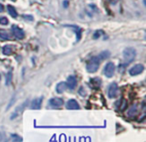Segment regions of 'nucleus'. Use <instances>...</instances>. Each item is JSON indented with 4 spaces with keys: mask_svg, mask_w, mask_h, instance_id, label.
<instances>
[{
    "mask_svg": "<svg viewBox=\"0 0 146 142\" xmlns=\"http://www.w3.org/2000/svg\"><path fill=\"white\" fill-rule=\"evenodd\" d=\"M49 105L51 106V107H60V106L63 105V99L62 98H51L50 100H49Z\"/></svg>",
    "mask_w": 146,
    "mask_h": 142,
    "instance_id": "nucleus-8",
    "label": "nucleus"
},
{
    "mask_svg": "<svg viewBox=\"0 0 146 142\" xmlns=\"http://www.w3.org/2000/svg\"><path fill=\"white\" fill-rule=\"evenodd\" d=\"M68 6V1H64V7Z\"/></svg>",
    "mask_w": 146,
    "mask_h": 142,
    "instance_id": "nucleus-26",
    "label": "nucleus"
},
{
    "mask_svg": "<svg viewBox=\"0 0 146 142\" xmlns=\"http://www.w3.org/2000/svg\"><path fill=\"white\" fill-rule=\"evenodd\" d=\"M110 56V52L109 51H103V52H101L99 55H98L97 58L99 59V61H103L105 60V59H108Z\"/></svg>",
    "mask_w": 146,
    "mask_h": 142,
    "instance_id": "nucleus-14",
    "label": "nucleus"
},
{
    "mask_svg": "<svg viewBox=\"0 0 146 142\" xmlns=\"http://www.w3.org/2000/svg\"><path fill=\"white\" fill-rule=\"evenodd\" d=\"M126 107H127V100L122 99V103H121V105H120V109L123 111V110L126 109Z\"/></svg>",
    "mask_w": 146,
    "mask_h": 142,
    "instance_id": "nucleus-17",
    "label": "nucleus"
},
{
    "mask_svg": "<svg viewBox=\"0 0 146 142\" xmlns=\"http://www.w3.org/2000/svg\"><path fill=\"white\" fill-rule=\"evenodd\" d=\"M66 108H68V109H79L80 106L75 99H69L66 103Z\"/></svg>",
    "mask_w": 146,
    "mask_h": 142,
    "instance_id": "nucleus-9",
    "label": "nucleus"
},
{
    "mask_svg": "<svg viewBox=\"0 0 146 142\" xmlns=\"http://www.w3.org/2000/svg\"><path fill=\"white\" fill-rule=\"evenodd\" d=\"M14 101H15V96H13V98H12V100H11V102H9V104H8V107H7V108H9V107H10V106L12 105V104H13V102H14Z\"/></svg>",
    "mask_w": 146,
    "mask_h": 142,
    "instance_id": "nucleus-22",
    "label": "nucleus"
},
{
    "mask_svg": "<svg viewBox=\"0 0 146 142\" xmlns=\"http://www.w3.org/2000/svg\"><path fill=\"white\" fill-rule=\"evenodd\" d=\"M23 18L25 19V20H29V21H32L33 20V17L31 16V15H23Z\"/></svg>",
    "mask_w": 146,
    "mask_h": 142,
    "instance_id": "nucleus-21",
    "label": "nucleus"
},
{
    "mask_svg": "<svg viewBox=\"0 0 146 142\" xmlns=\"http://www.w3.org/2000/svg\"><path fill=\"white\" fill-rule=\"evenodd\" d=\"M0 80H1V76H0Z\"/></svg>",
    "mask_w": 146,
    "mask_h": 142,
    "instance_id": "nucleus-28",
    "label": "nucleus"
},
{
    "mask_svg": "<svg viewBox=\"0 0 146 142\" xmlns=\"http://www.w3.org/2000/svg\"><path fill=\"white\" fill-rule=\"evenodd\" d=\"M11 137L13 138V140H14V141H22V139H21L18 135H16V134H12V135H11Z\"/></svg>",
    "mask_w": 146,
    "mask_h": 142,
    "instance_id": "nucleus-20",
    "label": "nucleus"
},
{
    "mask_svg": "<svg viewBox=\"0 0 146 142\" xmlns=\"http://www.w3.org/2000/svg\"><path fill=\"white\" fill-rule=\"evenodd\" d=\"M0 39L1 40H9L10 39V35H9L8 32L6 31H0Z\"/></svg>",
    "mask_w": 146,
    "mask_h": 142,
    "instance_id": "nucleus-15",
    "label": "nucleus"
},
{
    "mask_svg": "<svg viewBox=\"0 0 146 142\" xmlns=\"http://www.w3.org/2000/svg\"><path fill=\"white\" fill-rule=\"evenodd\" d=\"M79 94H83V96H85V92H84V88H82V86L79 88Z\"/></svg>",
    "mask_w": 146,
    "mask_h": 142,
    "instance_id": "nucleus-23",
    "label": "nucleus"
},
{
    "mask_svg": "<svg viewBox=\"0 0 146 142\" xmlns=\"http://www.w3.org/2000/svg\"><path fill=\"white\" fill-rule=\"evenodd\" d=\"M66 86L68 88H70V90H74L76 86V84H77V80H76V78L74 76H69L68 78H67V80H66Z\"/></svg>",
    "mask_w": 146,
    "mask_h": 142,
    "instance_id": "nucleus-7",
    "label": "nucleus"
},
{
    "mask_svg": "<svg viewBox=\"0 0 146 142\" xmlns=\"http://www.w3.org/2000/svg\"><path fill=\"white\" fill-rule=\"evenodd\" d=\"M100 33H101V32H95V34H94V37H93V38L94 39H96V38H99V37H100Z\"/></svg>",
    "mask_w": 146,
    "mask_h": 142,
    "instance_id": "nucleus-24",
    "label": "nucleus"
},
{
    "mask_svg": "<svg viewBox=\"0 0 146 142\" xmlns=\"http://www.w3.org/2000/svg\"><path fill=\"white\" fill-rule=\"evenodd\" d=\"M136 112H137V107H136V104H134V105L131 106L130 110L128 111V115L133 116V115H135V114H136Z\"/></svg>",
    "mask_w": 146,
    "mask_h": 142,
    "instance_id": "nucleus-16",
    "label": "nucleus"
},
{
    "mask_svg": "<svg viewBox=\"0 0 146 142\" xmlns=\"http://www.w3.org/2000/svg\"><path fill=\"white\" fill-rule=\"evenodd\" d=\"M11 79H12V74L10 72L7 74V77H6V84H9L11 82Z\"/></svg>",
    "mask_w": 146,
    "mask_h": 142,
    "instance_id": "nucleus-19",
    "label": "nucleus"
},
{
    "mask_svg": "<svg viewBox=\"0 0 146 142\" xmlns=\"http://www.w3.org/2000/svg\"><path fill=\"white\" fill-rule=\"evenodd\" d=\"M3 11H4V6H3L1 3H0V13L3 12Z\"/></svg>",
    "mask_w": 146,
    "mask_h": 142,
    "instance_id": "nucleus-25",
    "label": "nucleus"
},
{
    "mask_svg": "<svg viewBox=\"0 0 146 142\" xmlns=\"http://www.w3.org/2000/svg\"><path fill=\"white\" fill-rule=\"evenodd\" d=\"M144 71V66L141 64H138L133 66L131 69L129 70V74L130 76H137V75H140L142 72Z\"/></svg>",
    "mask_w": 146,
    "mask_h": 142,
    "instance_id": "nucleus-5",
    "label": "nucleus"
},
{
    "mask_svg": "<svg viewBox=\"0 0 146 142\" xmlns=\"http://www.w3.org/2000/svg\"><path fill=\"white\" fill-rule=\"evenodd\" d=\"M42 100L43 98H34L31 102V108L32 109H39L41 107V104H42Z\"/></svg>",
    "mask_w": 146,
    "mask_h": 142,
    "instance_id": "nucleus-10",
    "label": "nucleus"
},
{
    "mask_svg": "<svg viewBox=\"0 0 146 142\" xmlns=\"http://www.w3.org/2000/svg\"><path fill=\"white\" fill-rule=\"evenodd\" d=\"M2 53L6 56H9L13 53V48L10 46V45H6L2 48Z\"/></svg>",
    "mask_w": 146,
    "mask_h": 142,
    "instance_id": "nucleus-12",
    "label": "nucleus"
},
{
    "mask_svg": "<svg viewBox=\"0 0 146 142\" xmlns=\"http://www.w3.org/2000/svg\"><path fill=\"white\" fill-rule=\"evenodd\" d=\"M114 72H115V65H114V63L112 62L107 63L105 65V67H104V71H103L104 75L107 78H112L114 75Z\"/></svg>",
    "mask_w": 146,
    "mask_h": 142,
    "instance_id": "nucleus-3",
    "label": "nucleus"
},
{
    "mask_svg": "<svg viewBox=\"0 0 146 142\" xmlns=\"http://www.w3.org/2000/svg\"><path fill=\"white\" fill-rule=\"evenodd\" d=\"M66 84L64 82H58V84L56 86V92L57 94H62L65 90H66Z\"/></svg>",
    "mask_w": 146,
    "mask_h": 142,
    "instance_id": "nucleus-11",
    "label": "nucleus"
},
{
    "mask_svg": "<svg viewBox=\"0 0 146 142\" xmlns=\"http://www.w3.org/2000/svg\"><path fill=\"white\" fill-rule=\"evenodd\" d=\"M118 94V86L116 82H112L108 88V98H114Z\"/></svg>",
    "mask_w": 146,
    "mask_h": 142,
    "instance_id": "nucleus-4",
    "label": "nucleus"
},
{
    "mask_svg": "<svg viewBox=\"0 0 146 142\" xmlns=\"http://www.w3.org/2000/svg\"><path fill=\"white\" fill-rule=\"evenodd\" d=\"M136 57V51L134 48H126L123 51V59L127 64L133 62Z\"/></svg>",
    "mask_w": 146,
    "mask_h": 142,
    "instance_id": "nucleus-1",
    "label": "nucleus"
},
{
    "mask_svg": "<svg viewBox=\"0 0 146 142\" xmlns=\"http://www.w3.org/2000/svg\"><path fill=\"white\" fill-rule=\"evenodd\" d=\"M7 10H8V13L10 14L11 17H13V18H16V17H17L16 9H15L12 5H7Z\"/></svg>",
    "mask_w": 146,
    "mask_h": 142,
    "instance_id": "nucleus-13",
    "label": "nucleus"
},
{
    "mask_svg": "<svg viewBox=\"0 0 146 142\" xmlns=\"http://www.w3.org/2000/svg\"><path fill=\"white\" fill-rule=\"evenodd\" d=\"M0 140H1V134H0Z\"/></svg>",
    "mask_w": 146,
    "mask_h": 142,
    "instance_id": "nucleus-27",
    "label": "nucleus"
},
{
    "mask_svg": "<svg viewBox=\"0 0 146 142\" xmlns=\"http://www.w3.org/2000/svg\"><path fill=\"white\" fill-rule=\"evenodd\" d=\"M100 65V61L97 57H93V58L90 59V61L88 62L87 67H86V70L88 73H95L98 70Z\"/></svg>",
    "mask_w": 146,
    "mask_h": 142,
    "instance_id": "nucleus-2",
    "label": "nucleus"
},
{
    "mask_svg": "<svg viewBox=\"0 0 146 142\" xmlns=\"http://www.w3.org/2000/svg\"><path fill=\"white\" fill-rule=\"evenodd\" d=\"M0 24L7 25L8 24V19H7L6 17H1V18H0Z\"/></svg>",
    "mask_w": 146,
    "mask_h": 142,
    "instance_id": "nucleus-18",
    "label": "nucleus"
},
{
    "mask_svg": "<svg viewBox=\"0 0 146 142\" xmlns=\"http://www.w3.org/2000/svg\"><path fill=\"white\" fill-rule=\"evenodd\" d=\"M12 32H13V35H14L17 39H19V40H22L25 37L24 31L19 28L18 26H16V25H13L12 26Z\"/></svg>",
    "mask_w": 146,
    "mask_h": 142,
    "instance_id": "nucleus-6",
    "label": "nucleus"
}]
</instances>
